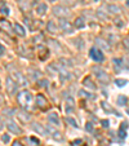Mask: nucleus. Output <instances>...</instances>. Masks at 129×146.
Instances as JSON below:
<instances>
[{"label":"nucleus","instance_id":"obj_1","mask_svg":"<svg viewBox=\"0 0 129 146\" xmlns=\"http://www.w3.org/2000/svg\"><path fill=\"white\" fill-rule=\"evenodd\" d=\"M31 100H32V96L29 91H22V92H20L17 94V102H18V105L22 109H27L30 102H31Z\"/></svg>","mask_w":129,"mask_h":146},{"label":"nucleus","instance_id":"obj_2","mask_svg":"<svg viewBox=\"0 0 129 146\" xmlns=\"http://www.w3.org/2000/svg\"><path fill=\"white\" fill-rule=\"evenodd\" d=\"M89 56H91V58L94 60L96 62H103V60H105L103 52H102L99 48H96V47L91 48V50H89Z\"/></svg>","mask_w":129,"mask_h":146},{"label":"nucleus","instance_id":"obj_3","mask_svg":"<svg viewBox=\"0 0 129 146\" xmlns=\"http://www.w3.org/2000/svg\"><path fill=\"white\" fill-rule=\"evenodd\" d=\"M17 89H18V84L16 83V80L12 78V76H8L7 78V91L9 94H16L17 93Z\"/></svg>","mask_w":129,"mask_h":146},{"label":"nucleus","instance_id":"obj_4","mask_svg":"<svg viewBox=\"0 0 129 146\" xmlns=\"http://www.w3.org/2000/svg\"><path fill=\"white\" fill-rule=\"evenodd\" d=\"M93 71H94V75L97 76V79H98L102 84H108L110 78H108L107 73H105L102 69H97V67H93Z\"/></svg>","mask_w":129,"mask_h":146},{"label":"nucleus","instance_id":"obj_5","mask_svg":"<svg viewBox=\"0 0 129 146\" xmlns=\"http://www.w3.org/2000/svg\"><path fill=\"white\" fill-rule=\"evenodd\" d=\"M36 53H37V57L41 60V61H45L48 57H49V49L44 45H39L36 48Z\"/></svg>","mask_w":129,"mask_h":146},{"label":"nucleus","instance_id":"obj_6","mask_svg":"<svg viewBox=\"0 0 129 146\" xmlns=\"http://www.w3.org/2000/svg\"><path fill=\"white\" fill-rule=\"evenodd\" d=\"M53 14L60 17V18H64L66 16H68V9L62 7V5H57V7L53 8Z\"/></svg>","mask_w":129,"mask_h":146},{"label":"nucleus","instance_id":"obj_7","mask_svg":"<svg viewBox=\"0 0 129 146\" xmlns=\"http://www.w3.org/2000/svg\"><path fill=\"white\" fill-rule=\"evenodd\" d=\"M60 27L63 30L64 33H68V34H72V33H74L72 25H71L67 20H64V18H60Z\"/></svg>","mask_w":129,"mask_h":146},{"label":"nucleus","instance_id":"obj_8","mask_svg":"<svg viewBox=\"0 0 129 146\" xmlns=\"http://www.w3.org/2000/svg\"><path fill=\"white\" fill-rule=\"evenodd\" d=\"M0 31L7 33L8 35H12V34H13V31H12V25L9 23V21H7V20H0Z\"/></svg>","mask_w":129,"mask_h":146},{"label":"nucleus","instance_id":"obj_9","mask_svg":"<svg viewBox=\"0 0 129 146\" xmlns=\"http://www.w3.org/2000/svg\"><path fill=\"white\" fill-rule=\"evenodd\" d=\"M7 128H8L9 132H12V133H14V135H21V133H22V129H21L14 122H12V120H9V122L7 123Z\"/></svg>","mask_w":129,"mask_h":146},{"label":"nucleus","instance_id":"obj_10","mask_svg":"<svg viewBox=\"0 0 129 146\" xmlns=\"http://www.w3.org/2000/svg\"><path fill=\"white\" fill-rule=\"evenodd\" d=\"M14 80H16V83L18 84V87H25V85L29 84L26 76L21 73H16V75H14Z\"/></svg>","mask_w":129,"mask_h":146},{"label":"nucleus","instance_id":"obj_11","mask_svg":"<svg viewBox=\"0 0 129 146\" xmlns=\"http://www.w3.org/2000/svg\"><path fill=\"white\" fill-rule=\"evenodd\" d=\"M36 106L40 109H47L48 107V101L43 94H37L36 96Z\"/></svg>","mask_w":129,"mask_h":146},{"label":"nucleus","instance_id":"obj_12","mask_svg":"<svg viewBox=\"0 0 129 146\" xmlns=\"http://www.w3.org/2000/svg\"><path fill=\"white\" fill-rule=\"evenodd\" d=\"M32 129H34L36 133H39V135H43V136H47V135H48V129L44 128L40 123H34V124H32Z\"/></svg>","mask_w":129,"mask_h":146},{"label":"nucleus","instance_id":"obj_13","mask_svg":"<svg viewBox=\"0 0 129 146\" xmlns=\"http://www.w3.org/2000/svg\"><path fill=\"white\" fill-rule=\"evenodd\" d=\"M96 43H97V45H98V48H99L101 50H110V44H108V41H106L105 39L97 37Z\"/></svg>","mask_w":129,"mask_h":146},{"label":"nucleus","instance_id":"obj_14","mask_svg":"<svg viewBox=\"0 0 129 146\" xmlns=\"http://www.w3.org/2000/svg\"><path fill=\"white\" fill-rule=\"evenodd\" d=\"M75 109V100L72 97H67L66 100V114H71Z\"/></svg>","mask_w":129,"mask_h":146},{"label":"nucleus","instance_id":"obj_15","mask_svg":"<svg viewBox=\"0 0 129 146\" xmlns=\"http://www.w3.org/2000/svg\"><path fill=\"white\" fill-rule=\"evenodd\" d=\"M13 29H14V33H16L18 36H21V37L26 36V29H25L22 25H20V23H14Z\"/></svg>","mask_w":129,"mask_h":146},{"label":"nucleus","instance_id":"obj_16","mask_svg":"<svg viewBox=\"0 0 129 146\" xmlns=\"http://www.w3.org/2000/svg\"><path fill=\"white\" fill-rule=\"evenodd\" d=\"M48 120L53 124V125H61V122H60V118H58V115H57V112H50L49 115H48Z\"/></svg>","mask_w":129,"mask_h":146},{"label":"nucleus","instance_id":"obj_17","mask_svg":"<svg viewBox=\"0 0 129 146\" xmlns=\"http://www.w3.org/2000/svg\"><path fill=\"white\" fill-rule=\"evenodd\" d=\"M47 31L50 33V34H56V33L58 31V26H57V23H56L54 21H49V22L47 23Z\"/></svg>","mask_w":129,"mask_h":146},{"label":"nucleus","instance_id":"obj_18","mask_svg":"<svg viewBox=\"0 0 129 146\" xmlns=\"http://www.w3.org/2000/svg\"><path fill=\"white\" fill-rule=\"evenodd\" d=\"M127 129H128V123L127 122H123L120 128H119V137L120 138H125L127 137Z\"/></svg>","mask_w":129,"mask_h":146},{"label":"nucleus","instance_id":"obj_19","mask_svg":"<svg viewBox=\"0 0 129 146\" xmlns=\"http://www.w3.org/2000/svg\"><path fill=\"white\" fill-rule=\"evenodd\" d=\"M112 62H114V66H115V71L116 73H121V70L124 69L123 67V60L121 58H114Z\"/></svg>","mask_w":129,"mask_h":146},{"label":"nucleus","instance_id":"obj_20","mask_svg":"<svg viewBox=\"0 0 129 146\" xmlns=\"http://www.w3.org/2000/svg\"><path fill=\"white\" fill-rule=\"evenodd\" d=\"M71 79V74L68 73L67 70H61L60 71V80L62 81V83H64V81H67V80H70Z\"/></svg>","mask_w":129,"mask_h":146},{"label":"nucleus","instance_id":"obj_21","mask_svg":"<svg viewBox=\"0 0 129 146\" xmlns=\"http://www.w3.org/2000/svg\"><path fill=\"white\" fill-rule=\"evenodd\" d=\"M47 10H48V5H47V4H39V5L36 7V13H37L39 16H44V14L47 13Z\"/></svg>","mask_w":129,"mask_h":146},{"label":"nucleus","instance_id":"obj_22","mask_svg":"<svg viewBox=\"0 0 129 146\" xmlns=\"http://www.w3.org/2000/svg\"><path fill=\"white\" fill-rule=\"evenodd\" d=\"M83 84H84V87H85V88H88V89H92V91H94V89L97 88L96 84H94V83H93V81H92L89 78H85V79L83 80Z\"/></svg>","mask_w":129,"mask_h":146},{"label":"nucleus","instance_id":"obj_23","mask_svg":"<svg viewBox=\"0 0 129 146\" xmlns=\"http://www.w3.org/2000/svg\"><path fill=\"white\" fill-rule=\"evenodd\" d=\"M106 9H107V12L111 13V14H116V13L120 12V8H119L118 5H115V4H108V5L106 7Z\"/></svg>","mask_w":129,"mask_h":146},{"label":"nucleus","instance_id":"obj_24","mask_svg":"<svg viewBox=\"0 0 129 146\" xmlns=\"http://www.w3.org/2000/svg\"><path fill=\"white\" fill-rule=\"evenodd\" d=\"M18 5L22 10H29L31 8V4L29 0H18Z\"/></svg>","mask_w":129,"mask_h":146},{"label":"nucleus","instance_id":"obj_25","mask_svg":"<svg viewBox=\"0 0 129 146\" xmlns=\"http://www.w3.org/2000/svg\"><path fill=\"white\" fill-rule=\"evenodd\" d=\"M17 115H18V118H20V120H21V122H29V120L31 119L30 114H29V112H26V111H20Z\"/></svg>","mask_w":129,"mask_h":146},{"label":"nucleus","instance_id":"obj_26","mask_svg":"<svg viewBox=\"0 0 129 146\" xmlns=\"http://www.w3.org/2000/svg\"><path fill=\"white\" fill-rule=\"evenodd\" d=\"M74 26H75L76 29H84V27H85V21H84V18H81V17L76 18Z\"/></svg>","mask_w":129,"mask_h":146},{"label":"nucleus","instance_id":"obj_27","mask_svg":"<svg viewBox=\"0 0 129 146\" xmlns=\"http://www.w3.org/2000/svg\"><path fill=\"white\" fill-rule=\"evenodd\" d=\"M101 106H102V109L105 110L106 112H115V110L112 109L107 102H105V101H102V102H101Z\"/></svg>","mask_w":129,"mask_h":146},{"label":"nucleus","instance_id":"obj_28","mask_svg":"<svg viewBox=\"0 0 129 146\" xmlns=\"http://www.w3.org/2000/svg\"><path fill=\"white\" fill-rule=\"evenodd\" d=\"M128 104V98L125 96H119L118 97V105L119 106H125Z\"/></svg>","mask_w":129,"mask_h":146},{"label":"nucleus","instance_id":"obj_29","mask_svg":"<svg viewBox=\"0 0 129 146\" xmlns=\"http://www.w3.org/2000/svg\"><path fill=\"white\" fill-rule=\"evenodd\" d=\"M127 83H128V81H127L125 79H116V80H115V84H116L118 87H120V88L125 87V85H127Z\"/></svg>","mask_w":129,"mask_h":146},{"label":"nucleus","instance_id":"obj_30","mask_svg":"<svg viewBox=\"0 0 129 146\" xmlns=\"http://www.w3.org/2000/svg\"><path fill=\"white\" fill-rule=\"evenodd\" d=\"M66 122H67V123H70L74 128H78V127H79V125H78V123H76V120H75L74 118H70V116H68V118H66Z\"/></svg>","mask_w":129,"mask_h":146},{"label":"nucleus","instance_id":"obj_31","mask_svg":"<svg viewBox=\"0 0 129 146\" xmlns=\"http://www.w3.org/2000/svg\"><path fill=\"white\" fill-rule=\"evenodd\" d=\"M79 94H80V96H83V97H87V98H93V97H94L93 94H91L89 92H85V91H83V89H81V91H79Z\"/></svg>","mask_w":129,"mask_h":146},{"label":"nucleus","instance_id":"obj_32","mask_svg":"<svg viewBox=\"0 0 129 146\" xmlns=\"http://www.w3.org/2000/svg\"><path fill=\"white\" fill-rule=\"evenodd\" d=\"M39 85L43 87V88H48V87H49V81H48L47 79H41V80L39 81Z\"/></svg>","mask_w":129,"mask_h":146},{"label":"nucleus","instance_id":"obj_33","mask_svg":"<svg viewBox=\"0 0 129 146\" xmlns=\"http://www.w3.org/2000/svg\"><path fill=\"white\" fill-rule=\"evenodd\" d=\"M101 125H102L103 128H108V127H110V120H108V119H102V120H101Z\"/></svg>","mask_w":129,"mask_h":146},{"label":"nucleus","instance_id":"obj_34","mask_svg":"<svg viewBox=\"0 0 129 146\" xmlns=\"http://www.w3.org/2000/svg\"><path fill=\"white\" fill-rule=\"evenodd\" d=\"M0 13H1V14H5V16H8V14H9V8H8V7H1V9H0Z\"/></svg>","mask_w":129,"mask_h":146},{"label":"nucleus","instance_id":"obj_35","mask_svg":"<svg viewBox=\"0 0 129 146\" xmlns=\"http://www.w3.org/2000/svg\"><path fill=\"white\" fill-rule=\"evenodd\" d=\"M85 129H87L88 132L92 133V132H93V124H92V123H87V124H85Z\"/></svg>","mask_w":129,"mask_h":146},{"label":"nucleus","instance_id":"obj_36","mask_svg":"<svg viewBox=\"0 0 129 146\" xmlns=\"http://www.w3.org/2000/svg\"><path fill=\"white\" fill-rule=\"evenodd\" d=\"M9 140H10V138H9V135H3V136H1V141H3L4 144H8Z\"/></svg>","mask_w":129,"mask_h":146},{"label":"nucleus","instance_id":"obj_37","mask_svg":"<svg viewBox=\"0 0 129 146\" xmlns=\"http://www.w3.org/2000/svg\"><path fill=\"white\" fill-rule=\"evenodd\" d=\"M123 61H124V62H123V67L129 71V58H125V60H123Z\"/></svg>","mask_w":129,"mask_h":146},{"label":"nucleus","instance_id":"obj_38","mask_svg":"<svg viewBox=\"0 0 129 146\" xmlns=\"http://www.w3.org/2000/svg\"><path fill=\"white\" fill-rule=\"evenodd\" d=\"M49 44H52L56 49H61V47H60V44L58 43H56V40H49Z\"/></svg>","mask_w":129,"mask_h":146},{"label":"nucleus","instance_id":"obj_39","mask_svg":"<svg viewBox=\"0 0 129 146\" xmlns=\"http://www.w3.org/2000/svg\"><path fill=\"white\" fill-rule=\"evenodd\" d=\"M97 16L101 17V18H103V20H106V16H105V13H103L102 10H98V12H97Z\"/></svg>","mask_w":129,"mask_h":146},{"label":"nucleus","instance_id":"obj_40","mask_svg":"<svg viewBox=\"0 0 129 146\" xmlns=\"http://www.w3.org/2000/svg\"><path fill=\"white\" fill-rule=\"evenodd\" d=\"M115 25H116L118 27H123V25H124V23H123L120 20H116V21H115Z\"/></svg>","mask_w":129,"mask_h":146},{"label":"nucleus","instance_id":"obj_41","mask_svg":"<svg viewBox=\"0 0 129 146\" xmlns=\"http://www.w3.org/2000/svg\"><path fill=\"white\" fill-rule=\"evenodd\" d=\"M80 144H81V140H75L72 142V146H78V145H80Z\"/></svg>","mask_w":129,"mask_h":146},{"label":"nucleus","instance_id":"obj_42","mask_svg":"<svg viewBox=\"0 0 129 146\" xmlns=\"http://www.w3.org/2000/svg\"><path fill=\"white\" fill-rule=\"evenodd\" d=\"M124 47L129 50V39H125V40H124Z\"/></svg>","mask_w":129,"mask_h":146},{"label":"nucleus","instance_id":"obj_43","mask_svg":"<svg viewBox=\"0 0 129 146\" xmlns=\"http://www.w3.org/2000/svg\"><path fill=\"white\" fill-rule=\"evenodd\" d=\"M4 53H5V48H4L3 45H0V57H1Z\"/></svg>","mask_w":129,"mask_h":146},{"label":"nucleus","instance_id":"obj_44","mask_svg":"<svg viewBox=\"0 0 129 146\" xmlns=\"http://www.w3.org/2000/svg\"><path fill=\"white\" fill-rule=\"evenodd\" d=\"M12 146H23V145H22V144H21L20 141H14V142H13V145H12Z\"/></svg>","mask_w":129,"mask_h":146},{"label":"nucleus","instance_id":"obj_45","mask_svg":"<svg viewBox=\"0 0 129 146\" xmlns=\"http://www.w3.org/2000/svg\"><path fill=\"white\" fill-rule=\"evenodd\" d=\"M31 141L32 142H35V144H39V140H37V138H35V137H32Z\"/></svg>","mask_w":129,"mask_h":146},{"label":"nucleus","instance_id":"obj_46","mask_svg":"<svg viewBox=\"0 0 129 146\" xmlns=\"http://www.w3.org/2000/svg\"><path fill=\"white\" fill-rule=\"evenodd\" d=\"M3 127H4V124H3V120L0 119V129H3Z\"/></svg>","mask_w":129,"mask_h":146},{"label":"nucleus","instance_id":"obj_47","mask_svg":"<svg viewBox=\"0 0 129 146\" xmlns=\"http://www.w3.org/2000/svg\"><path fill=\"white\" fill-rule=\"evenodd\" d=\"M127 7H129V0H127Z\"/></svg>","mask_w":129,"mask_h":146},{"label":"nucleus","instance_id":"obj_48","mask_svg":"<svg viewBox=\"0 0 129 146\" xmlns=\"http://www.w3.org/2000/svg\"><path fill=\"white\" fill-rule=\"evenodd\" d=\"M127 114H128V115H129V109H127Z\"/></svg>","mask_w":129,"mask_h":146},{"label":"nucleus","instance_id":"obj_49","mask_svg":"<svg viewBox=\"0 0 129 146\" xmlns=\"http://www.w3.org/2000/svg\"><path fill=\"white\" fill-rule=\"evenodd\" d=\"M49 1H56V0H49Z\"/></svg>","mask_w":129,"mask_h":146},{"label":"nucleus","instance_id":"obj_50","mask_svg":"<svg viewBox=\"0 0 129 146\" xmlns=\"http://www.w3.org/2000/svg\"><path fill=\"white\" fill-rule=\"evenodd\" d=\"M85 146H87V145H85Z\"/></svg>","mask_w":129,"mask_h":146}]
</instances>
